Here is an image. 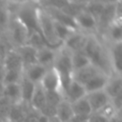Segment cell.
Returning <instances> with one entry per match:
<instances>
[{"instance_id": "30", "label": "cell", "mask_w": 122, "mask_h": 122, "mask_svg": "<svg viewBox=\"0 0 122 122\" xmlns=\"http://www.w3.org/2000/svg\"><path fill=\"white\" fill-rule=\"evenodd\" d=\"M23 77V70H9L5 71L3 83L4 84H14L19 83Z\"/></svg>"}, {"instance_id": "45", "label": "cell", "mask_w": 122, "mask_h": 122, "mask_svg": "<svg viewBox=\"0 0 122 122\" xmlns=\"http://www.w3.org/2000/svg\"><path fill=\"white\" fill-rule=\"evenodd\" d=\"M3 32H4V31H3V30H1V28H0V35H1V34H2V33H3Z\"/></svg>"}, {"instance_id": "23", "label": "cell", "mask_w": 122, "mask_h": 122, "mask_svg": "<svg viewBox=\"0 0 122 122\" xmlns=\"http://www.w3.org/2000/svg\"><path fill=\"white\" fill-rule=\"evenodd\" d=\"M4 96L9 99L12 104L22 102L21 90L19 83L14 84H4Z\"/></svg>"}, {"instance_id": "44", "label": "cell", "mask_w": 122, "mask_h": 122, "mask_svg": "<svg viewBox=\"0 0 122 122\" xmlns=\"http://www.w3.org/2000/svg\"><path fill=\"white\" fill-rule=\"evenodd\" d=\"M3 61V58H2V56H1V54H0V62H2Z\"/></svg>"}, {"instance_id": "47", "label": "cell", "mask_w": 122, "mask_h": 122, "mask_svg": "<svg viewBox=\"0 0 122 122\" xmlns=\"http://www.w3.org/2000/svg\"><path fill=\"white\" fill-rule=\"evenodd\" d=\"M86 122H88V121H86Z\"/></svg>"}, {"instance_id": "7", "label": "cell", "mask_w": 122, "mask_h": 122, "mask_svg": "<svg viewBox=\"0 0 122 122\" xmlns=\"http://www.w3.org/2000/svg\"><path fill=\"white\" fill-rule=\"evenodd\" d=\"M88 35L89 34L83 31L75 30L63 42L62 46L69 50L71 52L83 51L88 39Z\"/></svg>"}, {"instance_id": "12", "label": "cell", "mask_w": 122, "mask_h": 122, "mask_svg": "<svg viewBox=\"0 0 122 122\" xmlns=\"http://www.w3.org/2000/svg\"><path fill=\"white\" fill-rule=\"evenodd\" d=\"M110 99H113L122 93V76L121 74H112L109 76L107 84L104 89Z\"/></svg>"}, {"instance_id": "38", "label": "cell", "mask_w": 122, "mask_h": 122, "mask_svg": "<svg viewBox=\"0 0 122 122\" xmlns=\"http://www.w3.org/2000/svg\"><path fill=\"white\" fill-rule=\"evenodd\" d=\"M68 3H71V4H76V5H81V6H86L87 4H89L92 0H67Z\"/></svg>"}, {"instance_id": "25", "label": "cell", "mask_w": 122, "mask_h": 122, "mask_svg": "<svg viewBox=\"0 0 122 122\" xmlns=\"http://www.w3.org/2000/svg\"><path fill=\"white\" fill-rule=\"evenodd\" d=\"M90 64H91V61L89 57L83 51L71 52V65H72L73 71H78Z\"/></svg>"}, {"instance_id": "40", "label": "cell", "mask_w": 122, "mask_h": 122, "mask_svg": "<svg viewBox=\"0 0 122 122\" xmlns=\"http://www.w3.org/2000/svg\"><path fill=\"white\" fill-rule=\"evenodd\" d=\"M37 122H49V117H47V116H45V115L40 113V115H39V117L37 119Z\"/></svg>"}, {"instance_id": "20", "label": "cell", "mask_w": 122, "mask_h": 122, "mask_svg": "<svg viewBox=\"0 0 122 122\" xmlns=\"http://www.w3.org/2000/svg\"><path fill=\"white\" fill-rule=\"evenodd\" d=\"M30 104H26L23 102L12 104L9 112L8 120L9 122H24V118L29 108Z\"/></svg>"}, {"instance_id": "28", "label": "cell", "mask_w": 122, "mask_h": 122, "mask_svg": "<svg viewBox=\"0 0 122 122\" xmlns=\"http://www.w3.org/2000/svg\"><path fill=\"white\" fill-rule=\"evenodd\" d=\"M10 16L11 12L10 10V4L4 1H0V28L3 31L6 30L10 20Z\"/></svg>"}, {"instance_id": "34", "label": "cell", "mask_w": 122, "mask_h": 122, "mask_svg": "<svg viewBox=\"0 0 122 122\" xmlns=\"http://www.w3.org/2000/svg\"><path fill=\"white\" fill-rule=\"evenodd\" d=\"M12 103L7 99L5 96L0 98V119L1 120H8V116H9V112L10 110Z\"/></svg>"}, {"instance_id": "17", "label": "cell", "mask_w": 122, "mask_h": 122, "mask_svg": "<svg viewBox=\"0 0 122 122\" xmlns=\"http://www.w3.org/2000/svg\"><path fill=\"white\" fill-rule=\"evenodd\" d=\"M2 64L4 66L5 71L9 70H23L24 66L22 63V60L20 58V55L16 51L15 49H10L7 54L5 55Z\"/></svg>"}, {"instance_id": "5", "label": "cell", "mask_w": 122, "mask_h": 122, "mask_svg": "<svg viewBox=\"0 0 122 122\" xmlns=\"http://www.w3.org/2000/svg\"><path fill=\"white\" fill-rule=\"evenodd\" d=\"M106 44L108 48L112 73L122 75V42Z\"/></svg>"}, {"instance_id": "21", "label": "cell", "mask_w": 122, "mask_h": 122, "mask_svg": "<svg viewBox=\"0 0 122 122\" xmlns=\"http://www.w3.org/2000/svg\"><path fill=\"white\" fill-rule=\"evenodd\" d=\"M30 105L31 108L38 112H40L46 105V91L42 88V86L39 83L35 85V89L31 96Z\"/></svg>"}, {"instance_id": "15", "label": "cell", "mask_w": 122, "mask_h": 122, "mask_svg": "<svg viewBox=\"0 0 122 122\" xmlns=\"http://www.w3.org/2000/svg\"><path fill=\"white\" fill-rule=\"evenodd\" d=\"M56 51L57 49H52L50 47H44L37 51L36 54V61L37 64L49 69L52 67L55 56H56Z\"/></svg>"}, {"instance_id": "43", "label": "cell", "mask_w": 122, "mask_h": 122, "mask_svg": "<svg viewBox=\"0 0 122 122\" xmlns=\"http://www.w3.org/2000/svg\"><path fill=\"white\" fill-rule=\"evenodd\" d=\"M7 2L10 4V5H13V4H18V1L17 0H7Z\"/></svg>"}, {"instance_id": "19", "label": "cell", "mask_w": 122, "mask_h": 122, "mask_svg": "<svg viewBox=\"0 0 122 122\" xmlns=\"http://www.w3.org/2000/svg\"><path fill=\"white\" fill-rule=\"evenodd\" d=\"M15 50L18 52V54L20 55V58L22 60L24 68L27 67V66L37 63V61H36L37 51L35 49H33L30 46L26 44V45H23L21 47L16 48Z\"/></svg>"}, {"instance_id": "29", "label": "cell", "mask_w": 122, "mask_h": 122, "mask_svg": "<svg viewBox=\"0 0 122 122\" xmlns=\"http://www.w3.org/2000/svg\"><path fill=\"white\" fill-rule=\"evenodd\" d=\"M27 45L30 46L31 48L35 49L36 51H38L44 47H48L40 32H31L28 37Z\"/></svg>"}, {"instance_id": "33", "label": "cell", "mask_w": 122, "mask_h": 122, "mask_svg": "<svg viewBox=\"0 0 122 122\" xmlns=\"http://www.w3.org/2000/svg\"><path fill=\"white\" fill-rule=\"evenodd\" d=\"M66 14H68L69 16L72 17L74 19V17L76 15H78L80 12H82L83 10H86V6H81V5H76V4H71V3H68L63 9H61Z\"/></svg>"}, {"instance_id": "31", "label": "cell", "mask_w": 122, "mask_h": 122, "mask_svg": "<svg viewBox=\"0 0 122 122\" xmlns=\"http://www.w3.org/2000/svg\"><path fill=\"white\" fill-rule=\"evenodd\" d=\"M105 5H106L105 3H103L99 0H92L89 4L86 5V10L97 20V18L101 14Z\"/></svg>"}, {"instance_id": "49", "label": "cell", "mask_w": 122, "mask_h": 122, "mask_svg": "<svg viewBox=\"0 0 122 122\" xmlns=\"http://www.w3.org/2000/svg\"><path fill=\"white\" fill-rule=\"evenodd\" d=\"M0 36H1V35H0Z\"/></svg>"}, {"instance_id": "10", "label": "cell", "mask_w": 122, "mask_h": 122, "mask_svg": "<svg viewBox=\"0 0 122 122\" xmlns=\"http://www.w3.org/2000/svg\"><path fill=\"white\" fill-rule=\"evenodd\" d=\"M86 94H87V92L85 91L84 86L72 79L71 81V83L69 84L68 88L66 89V91L64 92L63 96H64L65 100H67L69 103L71 104V103L85 97Z\"/></svg>"}, {"instance_id": "6", "label": "cell", "mask_w": 122, "mask_h": 122, "mask_svg": "<svg viewBox=\"0 0 122 122\" xmlns=\"http://www.w3.org/2000/svg\"><path fill=\"white\" fill-rule=\"evenodd\" d=\"M74 22L77 30L80 31H83L87 34L96 32V19L92 15H91L86 10L74 17Z\"/></svg>"}, {"instance_id": "27", "label": "cell", "mask_w": 122, "mask_h": 122, "mask_svg": "<svg viewBox=\"0 0 122 122\" xmlns=\"http://www.w3.org/2000/svg\"><path fill=\"white\" fill-rule=\"evenodd\" d=\"M54 22V21H53ZM77 30H74L72 28H70L68 26H65L63 24H60V23H57V22H54V33H55V36L56 38L58 39V41L60 43L63 44V42L73 32Z\"/></svg>"}, {"instance_id": "22", "label": "cell", "mask_w": 122, "mask_h": 122, "mask_svg": "<svg viewBox=\"0 0 122 122\" xmlns=\"http://www.w3.org/2000/svg\"><path fill=\"white\" fill-rule=\"evenodd\" d=\"M55 116L60 122H70V120L73 116V112L71 103L63 99L56 107Z\"/></svg>"}, {"instance_id": "39", "label": "cell", "mask_w": 122, "mask_h": 122, "mask_svg": "<svg viewBox=\"0 0 122 122\" xmlns=\"http://www.w3.org/2000/svg\"><path fill=\"white\" fill-rule=\"evenodd\" d=\"M4 73H5V69H4L2 62H0V81H2V82H3V78H4Z\"/></svg>"}, {"instance_id": "16", "label": "cell", "mask_w": 122, "mask_h": 122, "mask_svg": "<svg viewBox=\"0 0 122 122\" xmlns=\"http://www.w3.org/2000/svg\"><path fill=\"white\" fill-rule=\"evenodd\" d=\"M98 72H101V71L97 68H95L92 64H90V65H88V66H86V67H84L78 71H73L72 79L84 86L92 77H93Z\"/></svg>"}, {"instance_id": "42", "label": "cell", "mask_w": 122, "mask_h": 122, "mask_svg": "<svg viewBox=\"0 0 122 122\" xmlns=\"http://www.w3.org/2000/svg\"><path fill=\"white\" fill-rule=\"evenodd\" d=\"M18 3H25V2H34V3H38L39 0H17Z\"/></svg>"}, {"instance_id": "13", "label": "cell", "mask_w": 122, "mask_h": 122, "mask_svg": "<svg viewBox=\"0 0 122 122\" xmlns=\"http://www.w3.org/2000/svg\"><path fill=\"white\" fill-rule=\"evenodd\" d=\"M122 20L121 18L115 19L113 23L107 30L104 38L102 39L106 43H119L122 42Z\"/></svg>"}, {"instance_id": "8", "label": "cell", "mask_w": 122, "mask_h": 122, "mask_svg": "<svg viewBox=\"0 0 122 122\" xmlns=\"http://www.w3.org/2000/svg\"><path fill=\"white\" fill-rule=\"evenodd\" d=\"M39 84L42 86V88L46 92H59L62 93L60 77L53 67L47 69V71Z\"/></svg>"}, {"instance_id": "36", "label": "cell", "mask_w": 122, "mask_h": 122, "mask_svg": "<svg viewBox=\"0 0 122 122\" xmlns=\"http://www.w3.org/2000/svg\"><path fill=\"white\" fill-rule=\"evenodd\" d=\"M40 115V112L36 110H34L33 108L30 107V105L29 106L25 118H24V122H37V119Z\"/></svg>"}, {"instance_id": "35", "label": "cell", "mask_w": 122, "mask_h": 122, "mask_svg": "<svg viewBox=\"0 0 122 122\" xmlns=\"http://www.w3.org/2000/svg\"><path fill=\"white\" fill-rule=\"evenodd\" d=\"M38 4L43 8H55L63 9L67 4V0H39Z\"/></svg>"}, {"instance_id": "48", "label": "cell", "mask_w": 122, "mask_h": 122, "mask_svg": "<svg viewBox=\"0 0 122 122\" xmlns=\"http://www.w3.org/2000/svg\"><path fill=\"white\" fill-rule=\"evenodd\" d=\"M7 122H9V121H7Z\"/></svg>"}, {"instance_id": "32", "label": "cell", "mask_w": 122, "mask_h": 122, "mask_svg": "<svg viewBox=\"0 0 122 122\" xmlns=\"http://www.w3.org/2000/svg\"><path fill=\"white\" fill-rule=\"evenodd\" d=\"M64 99V96L59 92H46V104L56 108Z\"/></svg>"}, {"instance_id": "1", "label": "cell", "mask_w": 122, "mask_h": 122, "mask_svg": "<svg viewBox=\"0 0 122 122\" xmlns=\"http://www.w3.org/2000/svg\"><path fill=\"white\" fill-rule=\"evenodd\" d=\"M52 67L55 69L60 77L61 90L62 93H64L69 84L72 80L73 70L71 65V52L63 46L58 48Z\"/></svg>"}, {"instance_id": "37", "label": "cell", "mask_w": 122, "mask_h": 122, "mask_svg": "<svg viewBox=\"0 0 122 122\" xmlns=\"http://www.w3.org/2000/svg\"><path fill=\"white\" fill-rule=\"evenodd\" d=\"M88 115H80V114H73L70 122H86L88 121Z\"/></svg>"}, {"instance_id": "11", "label": "cell", "mask_w": 122, "mask_h": 122, "mask_svg": "<svg viewBox=\"0 0 122 122\" xmlns=\"http://www.w3.org/2000/svg\"><path fill=\"white\" fill-rule=\"evenodd\" d=\"M43 9L54 22H57V23L63 24L65 26H68L70 28H72L74 30H77L74 19L72 17L69 16L68 14H66L62 10L55 9V8H43Z\"/></svg>"}, {"instance_id": "26", "label": "cell", "mask_w": 122, "mask_h": 122, "mask_svg": "<svg viewBox=\"0 0 122 122\" xmlns=\"http://www.w3.org/2000/svg\"><path fill=\"white\" fill-rule=\"evenodd\" d=\"M71 109L73 112V114H80V115H90L92 113V109L90 107V104L85 97L73 102L71 104Z\"/></svg>"}, {"instance_id": "41", "label": "cell", "mask_w": 122, "mask_h": 122, "mask_svg": "<svg viewBox=\"0 0 122 122\" xmlns=\"http://www.w3.org/2000/svg\"><path fill=\"white\" fill-rule=\"evenodd\" d=\"M4 83L2 81H0V98L4 96Z\"/></svg>"}, {"instance_id": "24", "label": "cell", "mask_w": 122, "mask_h": 122, "mask_svg": "<svg viewBox=\"0 0 122 122\" xmlns=\"http://www.w3.org/2000/svg\"><path fill=\"white\" fill-rule=\"evenodd\" d=\"M19 85H20V90H21V99H22V102L26 103V104H30L36 84H34L31 81L28 80L23 75L21 81L19 82Z\"/></svg>"}, {"instance_id": "46", "label": "cell", "mask_w": 122, "mask_h": 122, "mask_svg": "<svg viewBox=\"0 0 122 122\" xmlns=\"http://www.w3.org/2000/svg\"><path fill=\"white\" fill-rule=\"evenodd\" d=\"M0 122H7V121H5V120H1V119H0Z\"/></svg>"}, {"instance_id": "9", "label": "cell", "mask_w": 122, "mask_h": 122, "mask_svg": "<svg viewBox=\"0 0 122 122\" xmlns=\"http://www.w3.org/2000/svg\"><path fill=\"white\" fill-rule=\"evenodd\" d=\"M86 98L90 104V107L92 109V112H96L100 111L103 107H105L107 104L111 102L110 97L107 95L104 90L88 92L86 94Z\"/></svg>"}, {"instance_id": "4", "label": "cell", "mask_w": 122, "mask_h": 122, "mask_svg": "<svg viewBox=\"0 0 122 122\" xmlns=\"http://www.w3.org/2000/svg\"><path fill=\"white\" fill-rule=\"evenodd\" d=\"M4 34L14 49L26 45L29 37V32L25 26L12 14Z\"/></svg>"}, {"instance_id": "14", "label": "cell", "mask_w": 122, "mask_h": 122, "mask_svg": "<svg viewBox=\"0 0 122 122\" xmlns=\"http://www.w3.org/2000/svg\"><path fill=\"white\" fill-rule=\"evenodd\" d=\"M46 71H47V68L35 63V64L25 67L23 69V75L32 83L38 84L42 80Z\"/></svg>"}, {"instance_id": "18", "label": "cell", "mask_w": 122, "mask_h": 122, "mask_svg": "<svg viewBox=\"0 0 122 122\" xmlns=\"http://www.w3.org/2000/svg\"><path fill=\"white\" fill-rule=\"evenodd\" d=\"M108 79H109V76L107 74L102 73V72H98L97 74H95L93 77H92L84 85L86 92L88 93V92H92L104 90Z\"/></svg>"}, {"instance_id": "3", "label": "cell", "mask_w": 122, "mask_h": 122, "mask_svg": "<svg viewBox=\"0 0 122 122\" xmlns=\"http://www.w3.org/2000/svg\"><path fill=\"white\" fill-rule=\"evenodd\" d=\"M38 25L40 33L43 36L48 47L56 50L62 46V43H60L55 36L53 20L50 17V15L44 10L41 6L39 7L38 10Z\"/></svg>"}, {"instance_id": "2", "label": "cell", "mask_w": 122, "mask_h": 122, "mask_svg": "<svg viewBox=\"0 0 122 122\" xmlns=\"http://www.w3.org/2000/svg\"><path fill=\"white\" fill-rule=\"evenodd\" d=\"M119 18H121V0L116 3H107L96 20L97 27L95 34L103 39L109 27L115 19Z\"/></svg>"}]
</instances>
